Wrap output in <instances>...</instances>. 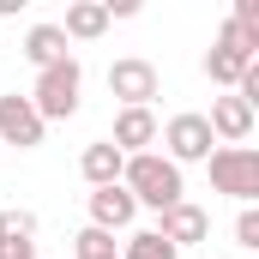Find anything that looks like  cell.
<instances>
[{
    "instance_id": "1",
    "label": "cell",
    "mask_w": 259,
    "mask_h": 259,
    "mask_svg": "<svg viewBox=\"0 0 259 259\" xmlns=\"http://www.w3.org/2000/svg\"><path fill=\"white\" fill-rule=\"evenodd\" d=\"M121 187L133 193V205H151V211H169V205L187 199L181 169H175L169 157H157V151H139V157L121 163Z\"/></svg>"
},
{
    "instance_id": "2",
    "label": "cell",
    "mask_w": 259,
    "mask_h": 259,
    "mask_svg": "<svg viewBox=\"0 0 259 259\" xmlns=\"http://www.w3.org/2000/svg\"><path fill=\"white\" fill-rule=\"evenodd\" d=\"M78 91H84V66H78V55H66V61L36 72L30 109L42 115V127H49V121H72V115H78Z\"/></svg>"
},
{
    "instance_id": "3",
    "label": "cell",
    "mask_w": 259,
    "mask_h": 259,
    "mask_svg": "<svg viewBox=\"0 0 259 259\" xmlns=\"http://www.w3.org/2000/svg\"><path fill=\"white\" fill-rule=\"evenodd\" d=\"M205 163H211V187L217 193L241 199V205L259 199V151H247V145H217Z\"/></svg>"
},
{
    "instance_id": "4",
    "label": "cell",
    "mask_w": 259,
    "mask_h": 259,
    "mask_svg": "<svg viewBox=\"0 0 259 259\" xmlns=\"http://www.w3.org/2000/svg\"><path fill=\"white\" fill-rule=\"evenodd\" d=\"M157 139L169 145L163 157H169L175 169H181V163H205V157H211V145H217L211 127H205V115H169V127H157Z\"/></svg>"
},
{
    "instance_id": "5",
    "label": "cell",
    "mask_w": 259,
    "mask_h": 259,
    "mask_svg": "<svg viewBox=\"0 0 259 259\" xmlns=\"http://www.w3.org/2000/svg\"><path fill=\"white\" fill-rule=\"evenodd\" d=\"M163 91V78H157V66L127 55V61L109 66V97H121V109H151V97Z\"/></svg>"
},
{
    "instance_id": "6",
    "label": "cell",
    "mask_w": 259,
    "mask_h": 259,
    "mask_svg": "<svg viewBox=\"0 0 259 259\" xmlns=\"http://www.w3.org/2000/svg\"><path fill=\"white\" fill-rule=\"evenodd\" d=\"M157 217H163V229H157V235H163L175 253H181V247H199V241L211 235V211L193 205V199H181V205H169V211H157Z\"/></svg>"
},
{
    "instance_id": "7",
    "label": "cell",
    "mask_w": 259,
    "mask_h": 259,
    "mask_svg": "<svg viewBox=\"0 0 259 259\" xmlns=\"http://www.w3.org/2000/svg\"><path fill=\"white\" fill-rule=\"evenodd\" d=\"M0 145H18V151H36L42 145V115L30 109V97H0Z\"/></svg>"
},
{
    "instance_id": "8",
    "label": "cell",
    "mask_w": 259,
    "mask_h": 259,
    "mask_svg": "<svg viewBox=\"0 0 259 259\" xmlns=\"http://www.w3.org/2000/svg\"><path fill=\"white\" fill-rule=\"evenodd\" d=\"M133 217H139V205H133V193L121 181H115V187H91V229L115 235V229H127Z\"/></svg>"
},
{
    "instance_id": "9",
    "label": "cell",
    "mask_w": 259,
    "mask_h": 259,
    "mask_svg": "<svg viewBox=\"0 0 259 259\" xmlns=\"http://www.w3.org/2000/svg\"><path fill=\"white\" fill-rule=\"evenodd\" d=\"M205 127H211V139H223V145H247V133H253V109L229 91V97H217V103H211Z\"/></svg>"
},
{
    "instance_id": "10",
    "label": "cell",
    "mask_w": 259,
    "mask_h": 259,
    "mask_svg": "<svg viewBox=\"0 0 259 259\" xmlns=\"http://www.w3.org/2000/svg\"><path fill=\"white\" fill-rule=\"evenodd\" d=\"M121 157H139V151H151L157 145V115L151 109H121L115 115V139H109Z\"/></svg>"
},
{
    "instance_id": "11",
    "label": "cell",
    "mask_w": 259,
    "mask_h": 259,
    "mask_svg": "<svg viewBox=\"0 0 259 259\" xmlns=\"http://www.w3.org/2000/svg\"><path fill=\"white\" fill-rule=\"evenodd\" d=\"M121 163H127V157H121L109 139H97V145L78 151V175H84L91 187H115V181H121Z\"/></svg>"
},
{
    "instance_id": "12",
    "label": "cell",
    "mask_w": 259,
    "mask_h": 259,
    "mask_svg": "<svg viewBox=\"0 0 259 259\" xmlns=\"http://www.w3.org/2000/svg\"><path fill=\"white\" fill-rule=\"evenodd\" d=\"M103 30H109V6H103V0H78V6H66V24H61L66 42H97Z\"/></svg>"
},
{
    "instance_id": "13",
    "label": "cell",
    "mask_w": 259,
    "mask_h": 259,
    "mask_svg": "<svg viewBox=\"0 0 259 259\" xmlns=\"http://www.w3.org/2000/svg\"><path fill=\"white\" fill-rule=\"evenodd\" d=\"M24 61L36 66H55V61H66V36H61V24H30L24 30Z\"/></svg>"
},
{
    "instance_id": "14",
    "label": "cell",
    "mask_w": 259,
    "mask_h": 259,
    "mask_svg": "<svg viewBox=\"0 0 259 259\" xmlns=\"http://www.w3.org/2000/svg\"><path fill=\"white\" fill-rule=\"evenodd\" d=\"M247 66H253V61H241V55H229V49H217V42H211V55H205V78H211V84H229V91H235Z\"/></svg>"
},
{
    "instance_id": "15",
    "label": "cell",
    "mask_w": 259,
    "mask_h": 259,
    "mask_svg": "<svg viewBox=\"0 0 259 259\" xmlns=\"http://www.w3.org/2000/svg\"><path fill=\"white\" fill-rule=\"evenodd\" d=\"M121 259H175V247H169V241H163L157 229H139V235H127Z\"/></svg>"
},
{
    "instance_id": "16",
    "label": "cell",
    "mask_w": 259,
    "mask_h": 259,
    "mask_svg": "<svg viewBox=\"0 0 259 259\" xmlns=\"http://www.w3.org/2000/svg\"><path fill=\"white\" fill-rule=\"evenodd\" d=\"M72 253L78 259H121V247H115V235H103V229H78V235H72Z\"/></svg>"
},
{
    "instance_id": "17",
    "label": "cell",
    "mask_w": 259,
    "mask_h": 259,
    "mask_svg": "<svg viewBox=\"0 0 259 259\" xmlns=\"http://www.w3.org/2000/svg\"><path fill=\"white\" fill-rule=\"evenodd\" d=\"M0 241H36V217L30 211H0Z\"/></svg>"
},
{
    "instance_id": "18",
    "label": "cell",
    "mask_w": 259,
    "mask_h": 259,
    "mask_svg": "<svg viewBox=\"0 0 259 259\" xmlns=\"http://www.w3.org/2000/svg\"><path fill=\"white\" fill-rule=\"evenodd\" d=\"M235 241H241L247 253L259 247V211H253V205H241V217H235Z\"/></svg>"
},
{
    "instance_id": "19",
    "label": "cell",
    "mask_w": 259,
    "mask_h": 259,
    "mask_svg": "<svg viewBox=\"0 0 259 259\" xmlns=\"http://www.w3.org/2000/svg\"><path fill=\"white\" fill-rule=\"evenodd\" d=\"M217 259H229V253H217Z\"/></svg>"
}]
</instances>
